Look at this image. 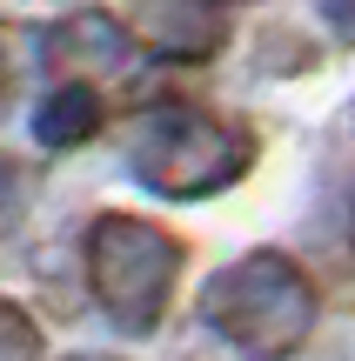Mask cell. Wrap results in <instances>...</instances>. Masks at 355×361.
I'll use <instances>...</instances> for the list:
<instances>
[{"instance_id":"obj_1","label":"cell","mask_w":355,"mask_h":361,"mask_svg":"<svg viewBox=\"0 0 355 361\" xmlns=\"http://www.w3.org/2000/svg\"><path fill=\"white\" fill-rule=\"evenodd\" d=\"M121 147H128V168L141 188L168 194V201H208L255 168L262 134L241 114H222L201 101H155L134 114Z\"/></svg>"},{"instance_id":"obj_9","label":"cell","mask_w":355,"mask_h":361,"mask_svg":"<svg viewBox=\"0 0 355 361\" xmlns=\"http://www.w3.org/2000/svg\"><path fill=\"white\" fill-rule=\"evenodd\" d=\"M322 20H329V34L342 40V47H355V0H315Z\"/></svg>"},{"instance_id":"obj_10","label":"cell","mask_w":355,"mask_h":361,"mask_svg":"<svg viewBox=\"0 0 355 361\" xmlns=\"http://www.w3.org/2000/svg\"><path fill=\"white\" fill-rule=\"evenodd\" d=\"M342 241L355 247V180H349V194H342Z\"/></svg>"},{"instance_id":"obj_7","label":"cell","mask_w":355,"mask_h":361,"mask_svg":"<svg viewBox=\"0 0 355 361\" xmlns=\"http://www.w3.org/2000/svg\"><path fill=\"white\" fill-rule=\"evenodd\" d=\"M0 361H47V341L20 301H0Z\"/></svg>"},{"instance_id":"obj_12","label":"cell","mask_w":355,"mask_h":361,"mask_svg":"<svg viewBox=\"0 0 355 361\" xmlns=\"http://www.w3.org/2000/svg\"><path fill=\"white\" fill-rule=\"evenodd\" d=\"M222 7H241V0H222Z\"/></svg>"},{"instance_id":"obj_8","label":"cell","mask_w":355,"mask_h":361,"mask_svg":"<svg viewBox=\"0 0 355 361\" xmlns=\"http://www.w3.org/2000/svg\"><path fill=\"white\" fill-rule=\"evenodd\" d=\"M13 47H20V27L0 20V114L13 107V87H20V54Z\"/></svg>"},{"instance_id":"obj_2","label":"cell","mask_w":355,"mask_h":361,"mask_svg":"<svg viewBox=\"0 0 355 361\" xmlns=\"http://www.w3.org/2000/svg\"><path fill=\"white\" fill-rule=\"evenodd\" d=\"M315 314H322L315 281L282 247H255V255L228 261L222 274H208L201 288V322L248 361H289L315 335Z\"/></svg>"},{"instance_id":"obj_3","label":"cell","mask_w":355,"mask_h":361,"mask_svg":"<svg viewBox=\"0 0 355 361\" xmlns=\"http://www.w3.org/2000/svg\"><path fill=\"white\" fill-rule=\"evenodd\" d=\"M80 268L88 288L101 301V314L121 335H155L168 322L174 281H181V241H174L161 221L141 214H94L80 234Z\"/></svg>"},{"instance_id":"obj_6","label":"cell","mask_w":355,"mask_h":361,"mask_svg":"<svg viewBox=\"0 0 355 361\" xmlns=\"http://www.w3.org/2000/svg\"><path fill=\"white\" fill-rule=\"evenodd\" d=\"M107 128V101H101V80H80V74H61V87L40 94L34 107V134L40 147H80Z\"/></svg>"},{"instance_id":"obj_5","label":"cell","mask_w":355,"mask_h":361,"mask_svg":"<svg viewBox=\"0 0 355 361\" xmlns=\"http://www.w3.org/2000/svg\"><path fill=\"white\" fill-rule=\"evenodd\" d=\"M40 54H47L54 74H80V80H101V74H128L134 61V27L114 20L101 7H80L67 20H54L40 34Z\"/></svg>"},{"instance_id":"obj_11","label":"cell","mask_w":355,"mask_h":361,"mask_svg":"<svg viewBox=\"0 0 355 361\" xmlns=\"http://www.w3.org/2000/svg\"><path fill=\"white\" fill-rule=\"evenodd\" d=\"M67 361H121V355H67Z\"/></svg>"},{"instance_id":"obj_4","label":"cell","mask_w":355,"mask_h":361,"mask_svg":"<svg viewBox=\"0 0 355 361\" xmlns=\"http://www.w3.org/2000/svg\"><path fill=\"white\" fill-rule=\"evenodd\" d=\"M128 27L155 61H174V67H201L228 47L222 0H134Z\"/></svg>"}]
</instances>
